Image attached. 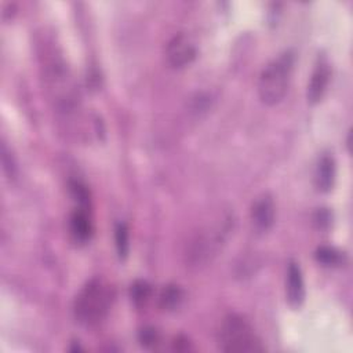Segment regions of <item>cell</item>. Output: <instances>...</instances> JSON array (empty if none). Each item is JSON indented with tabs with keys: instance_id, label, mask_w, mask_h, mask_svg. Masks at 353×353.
I'll use <instances>...</instances> for the list:
<instances>
[{
	"instance_id": "6da1fadb",
	"label": "cell",
	"mask_w": 353,
	"mask_h": 353,
	"mask_svg": "<svg viewBox=\"0 0 353 353\" xmlns=\"http://www.w3.org/2000/svg\"><path fill=\"white\" fill-rule=\"evenodd\" d=\"M114 301V288L102 277L91 279L76 295L74 317L84 327L101 324L110 312Z\"/></svg>"
},
{
	"instance_id": "7a4b0ae2",
	"label": "cell",
	"mask_w": 353,
	"mask_h": 353,
	"mask_svg": "<svg viewBox=\"0 0 353 353\" xmlns=\"http://www.w3.org/2000/svg\"><path fill=\"white\" fill-rule=\"evenodd\" d=\"M294 62V52L287 50L265 66L258 80V94L265 105L273 106L283 101L288 91Z\"/></svg>"
},
{
	"instance_id": "3957f363",
	"label": "cell",
	"mask_w": 353,
	"mask_h": 353,
	"mask_svg": "<svg viewBox=\"0 0 353 353\" xmlns=\"http://www.w3.org/2000/svg\"><path fill=\"white\" fill-rule=\"evenodd\" d=\"M218 346L223 352L252 353L262 352L265 346L251 324L240 314H229L223 319L218 331Z\"/></svg>"
},
{
	"instance_id": "277c9868",
	"label": "cell",
	"mask_w": 353,
	"mask_h": 353,
	"mask_svg": "<svg viewBox=\"0 0 353 353\" xmlns=\"http://www.w3.org/2000/svg\"><path fill=\"white\" fill-rule=\"evenodd\" d=\"M165 57L170 66L181 69L192 63L196 58V47L186 34L178 33L167 43Z\"/></svg>"
},
{
	"instance_id": "5b68a950",
	"label": "cell",
	"mask_w": 353,
	"mask_h": 353,
	"mask_svg": "<svg viewBox=\"0 0 353 353\" xmlns=\"http://www.w3.org/2000/svg\"><path fill=\"white\" fill-rule=\"evenodd\" d=\"M330 77H331V69H330L328 59L324 55H321L317 58V62L310 76V81L307 84L306 98L309 103L314 105L323 98V95L327 91Z\"/></svg>"
},
{
	"instance_id": "8992f818",
	"label": "cell",
	"mask_w": 353,
	"mask_h": 353,
	"mask_svg": "<svg viewBox=\"0 0 353 353\" xmlns=\"http://www.w3.org/2000/svg\"><path fill=\"white\" fill-rule=\"evenodd\" d=\"M276 207L270 194L259 196L251 208V221L258 232H268L274 223Z\"/></svg>"
},
{
	"instance_id": "52a82bcc",
	"label": "cell",
	"mask_w": 353,
	"mask_h": 353,
	"mask_svg": "<svg viewBox=\"0 0 353 353\" xmlns=\"http://www.w3.org/2000/svg\"><path fill=\"white\" fill-rule=\"evenodd\" d=\"M285 295L290 306L299 307L305 299V283L301 266L290 261L287 268V280H285Z\"/></svg>"
},
{
	"instance_id": "ba28073f",
	"label": "cell",
	"mask_w": 353,
	"mask_h": 353,
	"mask_svg": "<svg viewBox=\"0 0 353 353\" xmlns=\"http://www.w3.org/2000/svg\"><path fill=\"white\" fill-rule=\"evenodd\" d=\"M69 233L76 244H85L92 237V222L87 210L76 208L69 218Z\"/></svg>"
},
{
	"instance_id": "9c48e42d",
	"label": "cell",
	"mask_w": 353,
	"mask_h": 353,
	"mask_svg": "<svg viewBox=\"0 0 353 353\" xmlns=\"http://www.w3.org/2000/svg\"><path fill=\"white\" fill-rule=\"evenodd\" d=\"M335 182V160L331 154H323L314 170V185L319 192L327 193L332 189Z\"/></svg>"
},
{
	"instance_id": "30bf717a",
	"label": "cell",
	"mask_w": 353,
	"mask_h": 353,
	"mask_svg": "<svg viewBox=\"0 0 353 353\" xmlns=\"http://www.w3.org/2000/svg\"><path fill=\"white\" fill-rule=\"evenodd\" d=\"M183 301V291L175 284H168L160 294V305L164 310H175Z\"/></svg>"
},
{
	"instance_id": "8fae6325",
	"label": "cell",
	"mask_w": 353,
	"mask_h": 353,
	"mask_svg": "<svg viewBox=\"0 0 353 353\" xmlns=\"http://www.w3.org/2000/svg\"><path fill=\"white\" fill-rule=\"evenodd\" d=\"M314 258L323 266H339L343 263V254L335 247L321 245L314 251Z\"/></svg>"
},
{
	"instance_id": "7c38bea8",
	"label": "cell",
	"mask_w": 353,
	"mask_h": 353,
	"mask_svg": "<svg viewBox=\"0 0 353 353\" xmlns=\"http://www.w3.org/2000/svg\"><path fill=\"white\" fill-rule=\"evenodd\" d=\"M130 296H131V301L134 302L135 306L141 307V306H145L146 302L150 299L152 296V287L148 281L145 280H137L131 284V288H130Z\"/></svg>"
},
{
	"instance_id": "4fadbf2b",
	"label": "cell",
	"mask_w": 353,
	"mask_h": 353,
	"mask_svg": "<svg viewBox=\"0 0 353 353\" xmlns=\"http://www.w3.org/2000/svg\"><path fill=\"white\" fill-rule=\"evenodd\" d=\"M114 245L117 251L119 259L124 261L128 256L130 251V239H128V228L124 222L116 225L114 229Z\"/></svg>"
},
{
	"instance_id": "5bb4252c",
	"label": "cell",
	"mask_w": 353,
	"mask_h": 353,
	"mask_svg": "<svg viewBox=\"0 0 353 353\" xmlns=\"http://www.w3.org/2000/svg\"><path fill=\"white\" fill-rule=\"evenodd\" d=\"M69 190H70L73 200L79 204V208H83V210L90 208L91 199H90V192L85 185H83L80 181H70Z\"/></svg>"
},
{
	"instance_id": "9a60e30c",
	"label": "cell",
	"mask_w": 353,
	"mask_h": 353,
	"mask_svg": "<svg viewBox=\"0 0 353 353\" xmlns=\"http://www.w3.org/2000/svg\"><path fill=\"white\" fill-rule=\"evenodd\" d=\"M138 338H139L141 345L145 347H154L160 341V335L156 331V328H153V327H143L139 331Z\"/></svg>"
},
{
	"instance_id": "2e32d148",
	"label": "cell",
	"mask_w": 353,
	"mask_h": 353,
	"mask_svg": "<svg viewBox=\"0 0 353 353\" xmlns=\"http://www.w3.org/2000/svg\"><path fill=\"white\" fill-rule=\"evenodd\" d=\"M313 221L319 229H328L331 225V214L327 208H319L313 216Z\"/></svg>"
},
{
	"instance_id": "e0dca14e",
	"label": "cell",
	"mask_w": 353,
	"mask_h": 353,
	"mask_svg": "<svg viewBox=\"0 0 353 353\" xmlns=\"http://www.w3.org/2000/svg\"><path fill=\"white\" fill-rule=\"evenodd\" d=\"M175 350H179V352H185V350H190V343L189 341L185 338V336H178L175 339Z\"/></svg>"
}]
</instances>
